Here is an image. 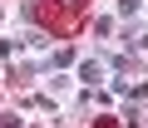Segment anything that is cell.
<instances>
[{
  "instance_id": "cell-1",
  "label": "cell",
  "mask_w": 148,
  "mask_h": 128,
  "mask_svg": "<svg viewBox=\"0 0 148 128\" xmlns=\"http://www.w3.org/2000/svg\"><path fill=\"white\" fill-rule=\"evenodd\" d=\"M40 20H45L59 39H69L74 30L84 25V0H40Z\"/></svg>"
},
{
  "instance_id": "cell-2",
  "label": "cell",
  "mask_w": 148,
  "mask_h": 128,
  "mask_svg": "<svg viewBox=\"0 0 148 128\" xmlns=\"http://www.w3.org/2000/svg\"><path fill=\"white\" fill-rule=\"evenodd\" d=\"M94 128H119V123H114V118H99V123H94Z\"/></svg>"
}]
</instances>
